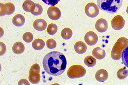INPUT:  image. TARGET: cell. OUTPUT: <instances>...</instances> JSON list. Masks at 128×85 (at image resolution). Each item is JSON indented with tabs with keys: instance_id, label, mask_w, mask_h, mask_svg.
<instances>
[{
	"instance_id": "26",
	"label": "cell",
	"mask_w": 128,
	"mask_h": 85,
	"mask_svg": "<svg viewBox=\"0 0 128 85\" xmlns=\"http://www.w3.org/2000/svg\"><path fill=\"white\" fill-rule=\"evenodd\" d=\"M34 39V36L32 33L29 32H27L24 33L23 35V39L25 42L26 43H30Z\"/></svg>"
},
{
	"instance_id": "25",
	"label": "cell",
	"mask_w": 128,
	"mask_h": 85,
	"mask_svg": "<svg viewBox=\"0 0 128 85\" xmlns=\"http://www.w3.org/2000/svg\"><path fill=\"white\" fill-rule=\"evenodd\" d=\"M35 5L36 6L35 9L31 12V14L35 16L40 15L42 14L43 12V8L42 6L38 3H36Z\"/></svg>"
},
{
	"instance_id": "1",
	"label": "cell",
	"mask_w": 128,
	"mask_h": 85,
	"mask_svg": "<svg viewBox=\"0 0 128 85\" xmlns=\"http://www.w3.org/2000/svg\"><path fill=\"white\" fill-rule=\"evenodd\" d=\"M43 66L45 72L50 75L59 76L66 70L67 60L63 54L53 51L44 56Z\"/></svg>"
},
{
	"instance_id": "5",
	"label": "cell",
	"mask_w": 128,
	"mask_h": 85,
	"mask_svg": "<svg viewBox=\"0 0 128 85\" xmlns=\"http://www.w3.org/2000/svg\"><path fill=\"white\" fill-rule=\"evenodd\" d=\"M40 67L38 64H34L31 66L29 76V79L31 83L35 84L40 82Z\"/></svg>"
},
{
	"instance_id": "20",
	"label": "cell",
	"mask_w": 128,
	"mask_h": 85,
	"mask_svg": "<svg viewBox=\"0 0 128 85\" xmlns=\"http://www.w3.org/2000/svg\"><path fill=\"white\" fill-rule=\"evenodd\" d=\"M84 63L89 67H92L96 65V61L92 56H88L84 59Z\"/></svg>"
},
{
	"instance_id": "17",
	"label": "cell",
	"mask_w": 128,
	"mask_h": 85,
	"mask_svg": "<svg viewBox=\"0 0 128 85\" xmlns=\"http://www.w3.org/2000/svg\"><path fill=\"white\" fill-rule=\"evenodd\" d=\"M35 3L30 0H26L24 2L22 7L24 10L27 12H32L35 9Z\"/></svg>"
},
{
	"instance_id": "7",
	"label": "cell",
	"mask_w": 128,
	"mask_h": 85,
	"mask_svg": "<svg viewBox=\"0 0 128 85\" xmlns=\"http://www.w3.org/2000/svg\"><path fill=\"white\" fill-rule=\"evenodd\" d=\"M0 16H4L5 15H10L15 12V6L11 3H8L5 4L0 3Z\"/></svg>"
},
{
	"instance_id": "4",
	"label": "cell",
	"mask_w": 128,
	"mask_h": 85,
	"mask_svg": "<svg viewBox=\"0 0 128 85\" xmlns=\"http://www.w3.org/2000/svg\"><path fill=\"white\" fill-rule=\"evenodd\" d=\"M86 74V70L83 66L80 65H74L69 69L67 75L71 79L81 78Z\"/></svg>"
},
{
	"instance_id": "24",
	"label": "cell",
	"mask_w": 128,
	"mask_h": 85,
	"mask_svg": "<svg viewBox=\"0 0 128 85\" xmlns=\"http://www.w3.org/2000/svg\"><path fill=\"white\" fill-rule=\"evenodd\" d=\"M121 58L122 63L128 68V46L123 51Z\"/></svg>"
},
{
	"instance_id": "2",
	"label": "cell",
	"mask_w": 128,
	"mask_h": 85,
	"mask_svg": "<svg viewBox=\"0 0 128 85\" xmlns=\"http://www.w3.org/2000/svg\"><path fill=\"white\" fill-rule=\"evenodd\" d=\"M122 2L123 0H97L99 9L110 14L116 13L121 7Z\"/></svg>"
},
{
	"instance_id": "12",
	"label": "cell",
	"mask_w": 128,
	"mask_h": 85,
	"mask_svg": "<svg viewBox=\"0 0 128 85\" xmlns=\"http://www.w3.org/2000/svg\"><path fill=\"white\" fill-rule=\"evenodd\" d=\"M33 25L36 30L42 31L45 30L47 27V23L44 19H38L34 21Z\"/></svg>"
},
{
	"instance_id": "13",
	"label": "cell",
	"mask_w": 128,
	"mask_h": 85,
	"mask_svg": "<svg viewBox=\"0 0 128 85\" xmlns=\"http://www.w3.org/2000/svg\"><path fill=\"white\" fill-rule=\"evenodd\" d=\"M108 77V72L105 69L99 70L96 72L95 78L96 80L100 82H104L107 79Z\"/></svg>"
},
{
	"instance_id": "21",
	"label": "cell",
	"mask_w": 128,
	"mask_h": 85,
	"mask_svg": "<svg viewBox=\"0 0 128 85\" xmlns=\"http://www.w3.org/2000/svg\"><path fill=\"white\" fill-rule=\"evenodd\" d=\"M73 35L72 31L68 28H66L62 31L61 35L62 38L65 40H68L72 38Z\"/></svg>"
},
{
	"instance_id": "16",
	"label": "cell",
	"mask_w": 128,
	"mask_h": 85,
	"mask_svg": "<svg viewBox=\"0 0 128 85\" xmlns=\"http://www.w3.org/2000/svg\"><path fill=\"white\" fill-rule=\"evenodd\" d=\"M25 21V20L24 17L21 14H16L12 19L13 24L18 27L22 26L24 24Z\"/></svg>"
},
{
	"instance_id": "6",
	"label": "cell",
	"mask_w": 128,
	"mask_h": 85,
	"mask_svg": "<svg viewBox=\"0 0 128 85\" xmlns=\"http://www.w3.org/2000/svg\"><path fill=\"white\" fill-rule=\"evenodd\" d=\"M99 7L94 3H88L85 7V12L89 17H96L99 13Z\"/></svg>"
},
{
	"instance_id": "31",
	"label": "cell",
	"mask_w": 128,
	"mask_h": 85,
	"mask_svg": "<svg viewBox=\"0 0 128 85\" xmlns=\"http://www.w3.org/2000/svg\"><path fill=\"white\" fill-rule=\"evenodd\" d=\"M126 12H127V13H128V7H127V8Z\"/></svg>"
},
{
	"instance_id": "8",
	"label": "cell",
	"mask_w": 128,
	"mask_h": 85,
	"mask_svg": "<svg viewBox=\"0 0 128 85\" xmlns=\"http://www.w3.org/2000/svg\"><path fill=\"white\" fill-rule=\"evenodd\" d=\"M111 23L113 29L116 30H120L124 26L125 20L121 15H118L114 17Z\"/></svg>"
},
{
	"instance_id": "10",
	"label": "cell",
	"mask_w": 128,
	"mask_h": 85,
	"mask_svg": "<svg viewBox=\"0 0 128 85\" xmlns=\"http://www.w3.org/2000/svg\"><path fill=\"white\" fill-rule=\"evenodd\" d=\"M48 15L50 18L52 20H56L60 19L61 17V13L58 8L52 6L48 8Z\"/></svg>"
},
{
	"instance_id": "14",
	"label": "cell",
	"mask_w": 128,
	"mask_h": 85,
	"mask_svg": "<svg viewBox=\"0 0 128 85\" xmlns=\"http://www.w3.org/2000/svg\"><path fill=\"white\" fill-rule=\"evenodd\" d=\"M86 44L82 41L76 42L74 45V49L76 52L79 54H82L86 52L87 50Z\"/></svg>"
},
{
	"instance_id": "3",
	"label": "cell",
	"mask_w": 128,
	"mask_h": 85,
	"mask_svg": "<svg viewBox=\"0 0 128 85\" xmlns=\"http://www.w3.org/2000/svg\"><path fill=\"white\" fill-rule=\"evenodd\" d=\"M128 46V40L124 37L120 38L116 41L111 52V57L114 60L120 59L123 51Z\"/></svg>"
},
{
	"instance_id": "22",
	"label": "cell",
	"mask_w": 128,
	"mask_h": 85,
	"mask_svg": "<svg viewBox=\"0 0 128 85\" xmlns=\"http://www.w3.org/2000/svg\"><path fill=\"white\" fill-rule=\"evenodd\" d=\"M128 76V71L125 68L120 69L117 72V77L120 79H124Z\"/></svg>"
},
{
	"instance_id": "27",
	"label": "cell",
	"mask_w": 128,
	"mask_h": 85,
	"mask_svg": "<svg viewBox=\"0 0 128 85\" xmlns=\"http://www.w3.org/2000/svg\"><path fill=\"white\" fill-rule=\"evenodd\" d=\"M47 46L50 49H54L56 46V42L54 39H48L47 41Z\"/></svg>"
},
{
	"instance_id": "30",
	"label": "cell",
	"mask_w": 128,
	"mask_h": 85,
	"mask_svg": "<svg viewBox=\"0 0 128 85\" xmlns=\"http://www.w3.org/2000/svg\"><path fill=\"white\" fill-rule=\"evenodd\" d=\"M18 85H30L29 83L26 79H22L19 81L18 83Z\"/></svg>"
},
{
	"instance_id": "29",
	"label": "cell",
	"mask_w": 128,
	"mask_h": 85,
	"mask_svg": "<svg viewBox=\"0 0 128 85\" xmlns=\"http://www.w3.org/2000/svg\"><path fill=\"white\" fill-rule=\"evenodd\" d=\"M6 48L4 43L0 42V55H2L6 52Z\"/></svg>"
},
{
	"instance_id": "18",
	"label": "cell",
	"mask_w": 128,
	"mask_h": 85,
	"mask_svg": "<svg viewBox=\"0 0 128 85\" xmlns=\"http://www.w3.org/2000/svg\"><path fill=\"white\" fill-rule=\"evenodd\" d=\"M12 49L14 53L16 54H20L22 53L24 51V46L22 42H16L14 44Z\"/></svg>"
},
{
	"instance_id": "23",
	"label": "cell",
	"mask_w": 128,
	"mask_h": 85,
	"mask_svg": "<svg viewBox=\"0 0 128 85\" xmlns=\"http://www.w3.org/2000/svg\"><path fill=\"white\" fill-rule=\"evenodd\" d=\"M58 30V27L54 23L50 24L47 29V32L50 35H54L56 33Z\"/></svg>"
},
{
	"instance_id": "9",
	"label": "cell",
	"mask_w": 128,
	"mask_h": 85,
	"mask_svg": "<svg viewBox=\"0 0 128 85\" xmlns=\"http://www.w3.org/2000/svg\"><path fill=\"white\" fill-rule=\"evenodd\" d=\"M98 40V35L93 32H88L84 36V40L89 46H93L97 43Z\"/></svg>"
},
{
	"instance_id": "19",
	"label": "cell",
	"mask_w": 128,
	"mask_h": 85,
	"mask_svg": "<svg viewBox=\"0 0 128 85\" xmlns=\"http://www.w3.org/2000/svg\"><path fill=\"white\" fill-rule=\"evenodd\" d=\"M45 46V42L41 39H36L34 40L32 43V46L34 49L40 50L43 49Z\"/></svg>"
},
{
	"instance_id": "28",
	"label": "cell",
	"mask_w": 128,
	"mask_h": 85,
	"mask_svg": "<svg viewBox=\"0 0 128 85\" xmlns=\"http://www.w3.org/2000/svg\"><path fill=\"white\" fill-rule=\"evenodd\" d=\"M46 4L54 6L56 5L60 0H42Z\"/></svg>"
},
{
	"instance_id": "11",
	"label": "cell",
	"mask_w": 128,
	"mask_h": 85,
	"mask_svg": "<svg viewBox=\"0 0 128 85\" xmlns=\"http://www.w3.org/2000/svg\"><path fill=\"white\" fill-rule=\"evenodd\" d=\"M96 29L100 32H106L108 28V22L107 20L103 18L98 20L95 24Z\"/></svg>"
},
{
	"instance_id": "15",
	"label": "cell",
	"mask_w": 128,
	"mask_h": 85,
	"mask_svg": "<svg viewBox=\"0 0 128 85\" xmlns=\"http://www.w3.org/2000/svg\"><path fill=\"white\" fill-rule=\"evenodd\" d=\"M92 55L96 59L102 60L104 58L106 53L104 49H102L100 47H96L93 50Z\"/></svg>"
}]
</instances>
